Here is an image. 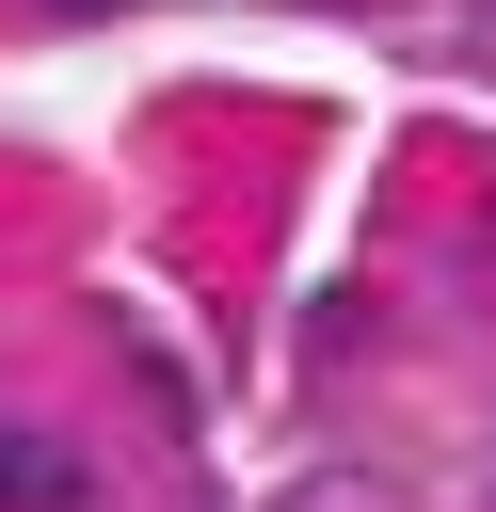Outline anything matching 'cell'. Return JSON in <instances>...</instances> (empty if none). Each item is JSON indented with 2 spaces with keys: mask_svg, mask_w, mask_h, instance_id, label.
<instances>
[{
  "mask_svg": "<svg viewBox=\"0 0 496 512\" xmlns=\"http://www.w3.org/2000/svg\"><path fill=\"white\" fill-rule=\"evenodd\" d=\"M0 512H80V464L48 432H0Z\"/></svg>",
  "mask_w": 496,
  "mask_h": 512,
  "instance_id": "1",
  "label": "cell"
}]
</instances>
